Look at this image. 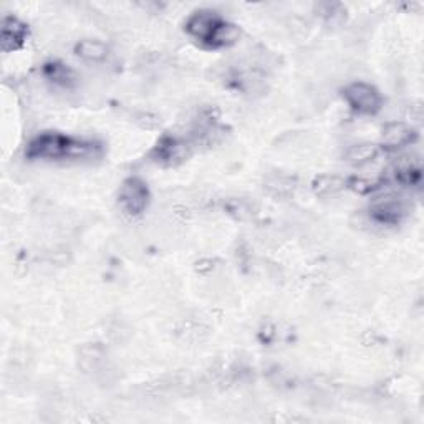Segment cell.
Here are the masks:
<instances>
[{
    "label": "cell",
    "mask_w": 424,
    "mask_h": 424,
    "mask_svg": "<svg viewBox=\"0 0 424 424\" xmlns=\"http://www.w3.org/2000/svg\"><path fill=\"white\" fill-rule=\"evenodd\" d=\"M149 193L143 181L138 178H131L124 181L120 189V208L124 214L131 217L139 216L141 212L148 208Z\"/></svg>",
    "instance_id": "1"
},
{
    "label": "cell",
    "mask_w": 424,
    "mask_h": 424,
    "mask_svg": "<svg viewBox=\"0 0 424 424\" xmlns=\"http://www.w3.org/2000/svg\"><path fill=\"white\" fill-rule=\"evenodd\" d=\"M191 141L179 138H163L153 149V158L156 163L163 166H178L188 161L193 154Z\"/></svg>",
    "instance_id": "2"
},
{
    "label": "cell",
    "mask_w": 424,
    "mask_h": 424,
    "mask_svg": "<svg viewBox=\"0 0 424 424\" xmlns=\"http://www.w3.org/2000/svg\"><path fill=\"white\" fill-rule=\"evenodd\" d=\"M345 98L351 108L365 115L376 113L381 108V97L371 85L355 82L345 88Z\"/></svg>",
    "instance_id": "3"
},
{
    "label": "cell",
    "mask_w": 424,
    "mask_h": 424,
    "mask_svg": "<svg viewBox=\"0 0 424 424\" xmlns=\"http://www.w3.org/2000/svg\"><path fill=\"white\" fill-rule=\"evenodd\" d=\"M68 141L62 134L47 133L38 136L28 146V156L32 158H43V159H57L65 158L68 148Z\"/></svg>",
    "instance_id": "4"
},
{
    "label": "cell",
    "mask_w": 424,
    "mask_h": 424,
    "mask_svg": "<svg viewBox=\"0 0 424 424\" xmlns=\"http://www.w3.org/2000/svg\"><path fill=\"white\" fill-rule=\"evenodd\" d=\"M221 22L219 15L212 10H198L191 15L188 23H186V30L191 37L201 40V42H208L212 30L216 28V25Z\"/></svg>",
    "instance_id": "5"
},
{
    "label": "cell",
    "mask_w": 424,
    "mask_h": 424,
    "mask_svg": "<svg viewBox=\"0 0 424 424\" xmlns=\"http://www.w3.org/2000/svg\"><path fill=\"white\" fill-rule=\"evenodd\" d=\"M27 37V27L15 17H5L2 20V33H0V43L4 52H14L23 45Z\"/></svg>",
    "instance_id": "6"
},
{
    "label": "cell",
    "mask_w": 424,
    "mask_h": 424,
    "mask_svg": "<svg viewBox=\"0 0 424 424\" xmlns=\"http://www.w3.org/2000/svg\"><path fill=\"white\" fill-rule=\"evenodd\" d=\"M415 138V129L406 123H403V121H393V123L386 124L381 134L383 144L388 146V148H403V146L413 143Z\"/></svg>",
    "instance_id": "7"
},
{
    "label": "cell",
    "mask_w": 424,
    "mask_h": 424,
    "mask_svg": "<svg viewBox=\"0 0 424 424\" xmlns=\"http://www.w3.org/2000/svg\"><path fill=\"white\" fill-rule=\"evenodd\" d=\"M242 37V30L239 25L230 23V22H221L216 25V28L212 30L211 37L208 40V43L212 45V47H232L239 42Z\"/></svg>",
    "instance_id": "8"
},
{
    "label": "cell",
    "mask_w": 424,
    "mask_h": 424,
    "mask_svg": "<svg viewBox=\"0 0 424 424\" xmlns=\"http://www.w3.org/2000/svg\"><path fill=\"white\" fill-rule=\"evenodd\" d=\"M75 53L85 62L100 63L108 58V47L102 40L97 38H83L75 45Z\"/></svg>",
    "instance_id": "9"
},
{
    "label": "cell",
    "mask_w": 424,
    "mask_h": 424,
    "mask_svg": "<svg viewBox=\"0 0 424 424\" xmlns=\"http://www.w3.org/2000/svg\"><path fill=\"white\" fill-rule=\"evenodd\" d=\"M346 188V179L338 174H322L312 181V191L320 198H332Z\"/></svg>",
    "instance_id": "10"
},
{
    "label": "cell",
    "mask_w": 424,
    "mask_h": 424,
    "mask_svg": "<svg viewBox=\"0 0 424 424\" xmlns=\"http://www.w3.org/2000/svg\"><path fill=\"white\" fill-rule=\"evenodd\" d=\"M80 365L85 371H100L105 363V348L98 343H87L80 348Z\"/></svg>",
    "instance_id": "11"
},
{
    "label": "cell",
    "mask_w": 424,
    "mask_h": 424,
    "mask_svg": "<svg viewBox=\"0 0 424 424\" xmlns=\"http://www.w3.org/2000/svg\"><path fill=\"white\" fill-rule=\"evenodd\" d=\"M265 189L275 196H290L299 186L295 176L290 174H270L265 178Z\"/></svg>",
    "instance_id": "12"
},
{
    "label": "cell",
    "mask_w": 424,
    "mask_h": 424,
    "mask_svg": "<svg viewBox=\"0 0 424 424\" xmlns=\"http://www.w3.org/2000/svg\"><path fill=\"white\" fill-rule=\"evenodd\" d=\"M380 154V148L373 143H358L350 146V149L345 153V161L350 164H365L376 159Z\"/></svg>",
    "instance_id": "13"
},
{
    "label": "cell",
    "mask_w": 424,
    "mask_h": 424,
    "mask_svg": "<svg viewBox=\"0 0 424 424\" xmlns=\"http://www.w3.org/2000/svg\"><path fill=\"white\" fill-rule=\"evenodd\" d=\"M226 212L234 219L247 221L257 214V204L249 198H230L226 201Z\"/></svg>",
    "instance_id": "14"
},
{
    "label": "cell",
    "mask_w": 424,
    "mask_h": 424,
    "mask_svg": "<svg viewBox=\"0 0 424 424\" xmlns=\"http://www.w3.org/2000/svg\"><path fill=\"white\" fill-rule=\"evenodd\" d=\"M47 78L52 80L55 85L65 88L68 92L70 88L77 83V73L70 67H65L62 63H53L47 67Z\"/></svg>",
    "instance_id": "15"
},
{
    "label": "cell",
    "mask_w": 424,
    "mask_h": 424,
    "mask_svg": "<svg viewBox=\"0 0 424 424\" xmlns=\"http://www.w3.org/2000/svg\"><path fill=\"white\" fill-rule=\"evenodd\" d=\"M133 121L143 129H156L159 128L161 124V120L158 116L154 113H149V111H138V113L133 116Z\"/></svg>",
    "instance_id": "16"
},
{
    "label": "cell",
    "mask_w": 424,
    "mask_h": 424,
    "mask_svg": "<svg viewBox=\"0 0 424 424\" xmlns=\"http://www.w3.org/2000/svg\"><path fill=\"white\" fill-rule=\"evenodd\" d=\"M350 189L353 191V193H356V194H370V193H373V191L376 189V183L375 181H371V179H368V178H355V179H351L350 181Z\"/></svg>",
    "instance_id": "17"
},
{
    "label": "cell",
    "mask_w": 424,
    "mask_h": 424,
    "mask_svg": "<svg viewBox=\"0 0 424 424\" xmlns=\"http://www.w3.org/2000/svg\"><path fill=\"white\" fill-rule=\"evenodd\" d=\"M48 259L55 265H67L70 260H72V254L67 247H55V249L50 252Z\"/></svg>",
    "instance_id": "18"
},
{
    "label": "cell",
    "mask_w": 424,
    "mask_h": 424,
    "mask_svg": "<svg viewBox=\"0 0 424 424\" xmlns=\"http://www.w3.org/2000/svg\"><path fill=\"white\" fill-rule=\"evenodd\" d=\"M196 270H198L199 274H211V272L214 270V260L211 259L199 260L198 264H196Z\"/></svg>",
    "instance_id": "19"
},
{
    "label": "cell",
    "mask_w": 424,
    "mask_h": 424,
    "mask_svg": "<svg viewBox=\"0 0 424 424\" xmlns=\"http://www.w3.org/2000/svg\"><path fill=\"white\" fill-rule=\"evenodd\" d=\"M411 120L415 121V123H421L423 121V106L421 103H416L411 106Z\"/></svg>",
    "instance_id": "20"
}]
</instances>
